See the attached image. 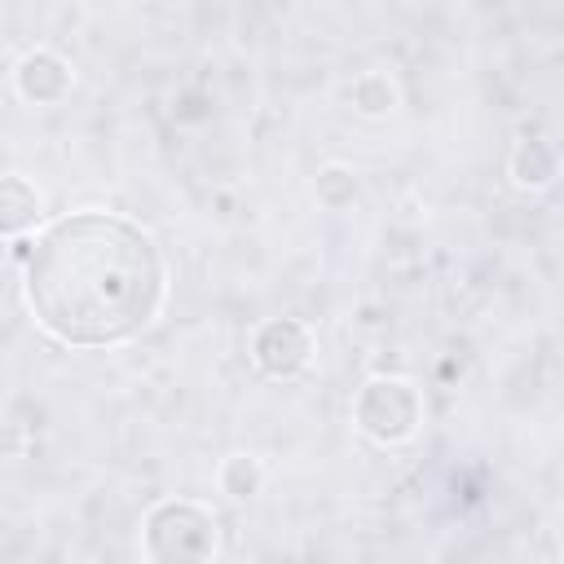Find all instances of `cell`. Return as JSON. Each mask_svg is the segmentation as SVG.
<instances>
[{"label":"cell","instance_id":"6da1fadb","mask_svg":"<svg viewBox=\"0 0 564 564\" xmlns=\"http://www.w3.org/2000/svg\"><path fill=\"white\" fill-rule=\"evenodd\" d=\"M22 300L57 344L110 348L163 313L167 264L141 225L84 207L40 225L22 260Z\"/></svg>","mask_w":564,"mask_h":564},{"label":"cell","instance_id":"7a4b0ae2","mask_svg":"<svg viewBox=\"0 0 564 564\" xmlns=\"http://www.w3.org/2000/svg\"><path fill=\"white\" fill-rule=\"evenodd\" d=\"M220 551L212 507L194 498H159L141 516V555L154 564H194Z\"/></svg>","mask_w":564,"mask_h":564},{"label":"cell","instance_id":"3957f363","mask_svg":"<svg viewBox=\"0 0 564 564\" xmlns=\"http://www.w3.org/2000/svg\"><path fill=\"white\" fill-rule=\"evenodd\" d=\"M352 423L375 445H401L423 423V392L405 375H370L352 397Z\"/></svg>","mask_w":564,"mask_h":564},{"label":"cell","instance_id":"277c9868","mask_svg":"<svg viewBox=\"0 0 564 564\" xmlns=\"http://www.w3.org/2000/svg\"><path fill=\"white\" fill-rule=\"evenodd\" d=\"M317 352L308 322L300 317H269L251 330V366L264 379H295Z\"/></svg>","mask_w":564,"mask_h":564},{"label":"cell","instance_id":"5b68a950","mask_svg":"<svg viewBox=\"0 0 564 564\" xmlns=\"http://www.w3.org/2000/svg\"><path fill=\"white\" fill-rule=\"evenodd\" d=\"M75 84V70L53 48H26L13 66V93L31 106H57Z\"/></svg>","mask_w":564,"mask_h":564},{"label":"cell","instance_id":"8992f818","mask_svg":"<svg viewBox=\"0 0 564 564\" xmlns=\"http://www.w3.org/2000/svg\"><path fill=\"white\" fill-rule=\"evenodd\" d=\"M35 225H44V194L26 176L4 172L0 176V238H22Z\"/></svg>","mask_w":564,"mask_h":564},{"label":"cell","instance_id":"52a82bcc","mask_svg":"<svg viewBox=\"0 0 564 564\" xmlns=\"http://www.w3.org/2000/svg\"><path fill=\"white\" fill-rule=\"evenodd\" d=\"M507 172H511V181H516L520 189H551L555 176H560V150H555V141H546V137L520 141V145L511 150Z\"/></svg>","mask_w":564,"mask_h":564},{"label":"cell","instance_id":"ba28073f","mask_svg":"<svg viewBox=\"0 0 564 564\" xmlns=\"http://www.w3.org/2000/svg\"><path fill=\"white\" fill-rule=\"evenodd\" d=\"M216 485H220V494H229L234 502H247V498H256V494L264 489V467H260V458H251V454H229V458H220V467H216Z\"/></svg>","mask_w":564,"mask_h":564},{"label":"cell","instance_id":"9c48e42d","mask_svg":"<svg viewBox=\"0 0 564 564\" xmlns=\"http://www.w3.org/2000/svg\"><path fill=\"white\" fill-rule=\"evenodd\" d=\"M313 194H317V203H322L326 212H344V207L357 203L361 181H357L352 167H344V163H326V167L317 172V181H313Z\"/></svg>","mask_w":564,"mask_h":564},{"label":"cell","instance_id":"30bf717a","mask_svg":"<svg viewBox=\"0 0 564 564\" xmlns=\"http://www.w3.org/2000/svg\"><path fill=\"white\" fill-rule=\"evenodd\" d=\"M352 106L366 119H379V115H388L397 106V84L388 75H379V70H366V75L352 79Z\"/></svg>","mask_w":564,"mask_h":564}]
</instances>
